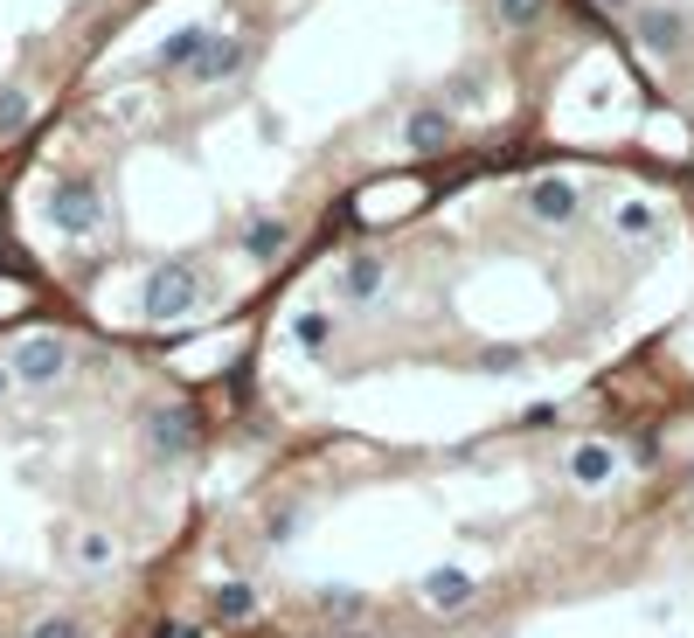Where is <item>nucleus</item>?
Here are the masks:
<instances>
[{
  "label": "nucleus",
  "instance_id": "nucleus-1",
  "mask_svg": "<svg viewBox=\"0 0 694 638\" xmlns=\"http://www.w3.org/2000/svg\"><path fill=\"white\" fill-rule=\"evenodd\" d=\"M14 375H22V382H56V375H63V347H56V341H28L22 354H14Z\"/></svg>",
  "mask_w": 694,
  "mask_h": 638
},
{
  "label": "nucleus",
  "instance_id": "nucleus-6",
  "mask_svg": "<svg viewBox=\"0 0 694 638\" xmlns=\"http://www.w3.org/2000/svg\"><path fill=\"white\" fill-rule=\"evenodd\" d=\"M35 638H84V631L70 625V617H49V625H35Z\"/></svg>",
  "mask_w": 694,
  "mask_h": 638
},
{
  "label": "nucleus",
  "instance_id": "nucleus-5",
  "mask_svg": "<svg viewBox=\"0 0 694 638\" xmlns=\"http://www.w3.org/2000/svg\"><path fill=\"white\" fill-rule=\"evenodd\" d=\"M216 611H222V617H243V611H251V590H243V584H230V590L216 597Z\"/></svg>",
  "mask_w": 694,
  "mask_h": 638
},
{
  "label": "nucleus",
  "instance_id": "nucleus-3",
  "mask_svg": "<svg viewBox=\"0 0 694 638\" xmlns=\"http://www.w3.org/2000/svg\"><path fill=\"white\" fill-rule=\"evenodd\" d=\"M576 479H584V486L611 479V452H605V444H584V452H576Z\"/></svg>",
  "mask_w": 694,
  "mask_h": 638
},
{
  "label": "nucleus",
  "instance_id": "nucleus-4",
  "mask_svg": "<svg viewBox=\"0 0 694 638\" xmlns=\"http://www.w3.org/2000/svg\"><path fill=\"white\" fill-rule=\"evenodd\" d=\"M465 590H473V584H465L459 569H438V576H430V597H438V604H459Z\"/></svg>",
  "mask_w": 694,
  "mask_h": 638
},
{
  "label": "nucleus",
  "instance_id": "nucleus-2",
  "mask_svg": "<svg viewBox=\"0 0 694 638\" xmlns=\"http://www.w3.org/2000/svg\"><path fill=\"white\" fill-rule=\"evenodd\" d=\"M181 444H187V417H181V409H167V417H154V452H167V458H174Z\"/></svg>",
  "mask_w": 694,
  "mask_h": 638
}]
</instances>
